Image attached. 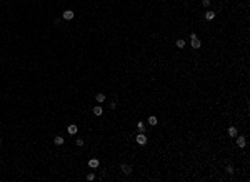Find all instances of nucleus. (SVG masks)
Returning a JSON list of instances; mask_svg holds the SVG:
<instances>
[{
	"instance_id": "1",
	"label": "nucleus",
	"mask_w": 250,
	"mask_h": 182,
	"mask_svg": "<svg viewBox=\"0 0 250 182\" xmlns=\"http://www.w3.org/2000/svg\"><path fill=\"white\" fill-rule=\"evenodd\" d=\"M120 171H122L125 176H130V174H132V167L128 166V164H122V166H120Z\"/></svg>"
},
{
	"instance_id": "2",
	"label": "nucleus",
	"mask_w": 250,
	"mask_h": 182,
	"mask_svg": "<svg viewBox=\"0 0 250 182\" xmlns=\"http://www.w3.org/2000/svg\"><path fill=\"white\" fill-rule=\"evenodd\" d=\"M137 144H140V145H144V144H147V135H145L144 132H140L139 135H137Z\"/></svg>"
},
{
	"instance_id": "3",
	"label": "nucleus",
	"mask_w": 250,
	"mask_h": 182,
	"mask_svg": "<svg viewBox=\"0 0 250 182\" xmlns=\"http://www.w3.org/2000/svg\"><path fill=\"white\" fill-rule=\"evenodd\" d=\"M237 145H239L240 149H244L245 145H247V140H245L244 135H240V137H237Z\"/></svg>"
},
{
	"instance_id": "4",
	"label": "nucleus",
	"mask_w": 250,
	"mask_h": 182,
	"mask_svg": "<svg viewBox=\"0 0 250 182\" xmlns=\"http://www.w3.org/2000/svg\"><path fill=\"white\" fill-rule=\"evenodd\" d=\"M73 15H75V13H73L72 10H65L63 13H62V17H63L65 20H72V18H73Z\"/></svg>"
},
{
	"instance_id": "5",
	"label": "nucleus",
	"mask_w": 250,
	"mask_h": 182,
	"mask_svg": "<svg viewBox=\"0 0 250 182\" xmlns=\"http://www.w3.org/2000/svg\"><path fill=\"white\" fill-rule=\"evenodd\" d=\"M100 166V160L99 159H90L89 160V167H92V169H95V167Z\"/></svg>"
},
{
	"instance_id": "6",
	"label": "nucleus",
	"mask_w": 250,
	"mask_h": 182,
	"mask_svg": "<svg viewBox=\"0 0 250 182\" xmlns=\"http://www.w3.org/2000/svg\"><path fill=\"white\" fill-rule=\"evenodd\" d=\"M227 132H228V135H230V137H237V134H239L235 127H228V130H227Z\"/></svg>"
},
{
	"instance_id": "7",
	"label": "nucleus",
	"mask_w": 250,
	"mask_h": 182,
	"mask_svg": "<svg viewBox=\"0 0 250 182\" xmlns=\"http://www.w3.org/2000/svg\"><path fill=\"white\" fill-rule=\"evenodd\" d=\"M149 124L150 125H157V124H158V119H157L155 115H150L149 117Z\"/></svg>"
},
{
	"instance_id": "8",
	"label": "nucleus",
	"mask_w": 250,
	"mask_h": 182,
	"mask_svg": "<svg viewBox=\"0 0 250 182\" xmlns=\"http://www.w3.org/2000/svg\"><path fill=\"white\" fill-rule=\"evenodd\" d=\"M200 45H202V42L199 39H192V47L194 49H200Z\"/></svg>"
},
{
	"instance_id": "9",
	"label": "nucleus",
	"mask_w": 250,
	"mask_h": 182,
	"mask_svg": "<svg viewBox=\"0 0 250 182\" xmlns=\"http://www.w3.org/2000/svg\"><path fill=\"white\" fill-rule=\"evenodd\" d=\"M205 18H207V20H213V18H215V13H213L212 10L205 12Z\"/></svg>"
},
{
	"instance_id": "10",
	"label": "nucleus",
	"mask_w": 250,
	"mask_h": 182,
	"mask_svg": "<svg viewBox=\"0 0 250 182\" xmlns=\"http://www.w3.org/2000/svg\"><path fill=\"white\" fill-rule=\"evenodd\" d=\"M53 142H55V145H62V144H63V137H60V135H57V137L53 139Z\"/></svg>"
},
{
	"instance_id": "11",
	"label": "nucleus",
	"mask_w": 250,
	"mask_h": 182,
	"mask_svg": "<svg viewBox=\"0 0 250 182\" xmlns=\"http://www.w3.org/2000/svg\"><path fill=\"white\" fill-rule=\"evenodd\" d=\"M68 134H70V135L77 134V125H68Z\"/></svg>"
},
{
	"instance_id": "12",
	"label": "nucleus",
	"mask_w": 250,
	"mask_h": 182,
	"mask_svg": "<svg viewBox=\"0 0 250 182\" xmlns=\"http://www.w3.org/2000/svg\"><path fill=\"white\" fill-rule=\"evenodd\" d=\"M175 45H177L178 49H183V47H185V40H182V39H178L177 42H175Z\"/></svg>"
},
{
	"instance_id": "13",
	"label": "nucleus",
	"mask_w": 250,
	"mask_h": 182,
	"mask_svg": "<svg viewBox=\"0 0 250 182\" xmlns=\"http://www.w3.org/2000/svg\"><path fill=\"white\" fill-rule=\"evenodd\" d=\"M95 99H97V102H103V100H105V94H97Z\"/></svg>"
},
{
	"instance_id": "14",
	"label": "nucleus",
	"mask_w": 250,
	"mask_h": 182,
	"mask_svg": "<svg viewBox=\"0 0 250 182\" xmlns=\"http://www.w3.org/2000/svg\"><path fill=\"white\" fill-rule=\"evenodd\" d=\"M102 112H103V110H102V107H94V114H95V115H102Z\"/></svg>"
},
{
	"instance_id": "15",
	"label": "nucleus",
	"mask_w": 250,
	"mask_h": 182,
	"mask_svg": "<svg viewBox=\"0 0 250 182\" xmlns=\"http://www.w3.org/2000/svg\"><path fill=\"white\" fill-rule=\"evenodd\" d=\"M139 130H140V132H144V130H145V124H144V122H139Z\"/></svg>"
},
{
	"instance_id": "16",
	"label": "nucleus",
	"mask_w": 250,
	"mask_h": 182,
	"mask_svg": "<svg viewBox=\"0 0 250 182\" xmlns=\"http://www.w3.org/2000/svg\"><path fill=\"white\" fill-rule=\"evenodd\" d=\"M225 171H227V174H233V167L232 166H227V167H225Z\"/></svg>"
},
{
	"instance_id": "17",
	"label": "nucleus",
	"mask_w": 250,
	"mask_h": 182,
	"mask_svg": "<svg viewBox=\"0 0 250 182\" xmlns=\"http://www.w3.org/2000/svg\"><path fill=\"white\" fill-rule=\"evenodd\" d=\"M94 179H95V174H89L87 176V181H94Z\"/></svg>"
},
{
	"instance_id": "18",
	"label": "nucleus",
	"mask_w": 250,
	"mask_h": 182,
	"mask_svg": "<svg viewBox=\"0 0 250 182\" xmlns=\"http://www.w3.org/2000/svg\"><path fill=\"white\" fill-rule=\"evenodd\" d=\"M77 145H78V147H82V145H83V140H82V139H77Z\"/></svg>"
},
{
	"instance_id": "19",
	"label": "nucleus",
	"mask_w": 250,
	"mask_h": 182,
	"mask_svg": "<svg viewBox=\"0 0 250 182\" xmlns=\"http://www.w3.org/2000/svg\"><path fill=\"white\" fill-rule=\"evenodd\" d=\"M202 3H203V5H205V7H208V5H210V0H203Z\"/></svg>"
},
{
	"instance_id": "20",
	"label": "nucleus",
	"mask_w": 250,
	"mask_h": 182,
	"mask_svg": "<svg viewBox=\"0 0 250 182\" xmlns=\"http://www.w3.org/2000/svg\"><path fill=\"white\" fill-rule=\"evenodd\" d=\"M110 109H117V104H115V102H110Z\"/></svg>"
}]
</instances>
